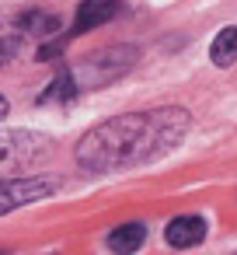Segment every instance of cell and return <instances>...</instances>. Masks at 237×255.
Returning a JSON list of instances; mask_svg holds the SVG:
<instances>
[{
    "label": "cell",
    "mask_w": 237,
    "mask_h": 255,
    "mask_svg": "<svg viewBox=\"0 0 237 255\" xmlns=\"http://www.w3.org/2000/svg\"><path fill=\"white\" fill-rule=\"evenodd\" d=\"M188 133L185 109H157V112H129L115 116L84 133L77 143V164L87 171H122L147 161L164 157Z\"/></svg>",
    "instance_id": "6da1fadb"
},
{
    "label": "cell",
    "mask_w": 237,
    "mask_h": 255,
    "mask_svg": "<svg viewBox=\"0 0 237 255\" xmlns=\"http://www.w3.org/2000/svg\"><path fill=\"white\" fill-rule=\"evenodd\" d=\"M53 140L35 129H0V175H21L46 161Z\"/></svg>",
    "instance_id": "7a4b0ae2"
},
{
    "label": "cell",
    "mask_w": 237,
    "mask_h": 255,
    "mask_svg": "<svg viewBox=\"0 0 237 255\" xmlns=\"http://www.w3.org/2000/svg\"><path fill=\"white\" fill-rule=\"evenodd\" d=\"M56 192V182L49 178H39V175H14V178H0V217L18 210V206H28V203H39V199H49Z\"/></svg>",
    "instance_id": "3957f363"
},
{
    "label": "cell",
    "mask_w": 237,
    "mask_h": 255,
    "mask_svg": "<svg viewBox=\"0 0 237 255\" xmlns=\"http://www.w3.org/2000/svg\"><path fill=\"white\" fill-rule=\"evenodd\" d=\"M133 63H136V49H129V46H112V49H105V53L87 56L80 77H84L87 84H101V81H112V77L126 74Z\"/></svg>",
    "instance_id": "277c9868"
},
{
    "label": "cell",
    "mask_w": 237,
    "mask_h": 255,
    "mask_svg": "<svg viewBox=\"0 0 237 255\" xmlns=\"http://www.w3.org/2000/svg\"><path fill=\"white\" fill-rule=\"evenodd\" d=\"M119 14V0H84L77 7V18H74V35H84L105 21H112Z\"/></svg>",
    "instance_id": "5b68a950"
},
{
    "label": "cell",
    "mask_w": 237,
    "mask_h": 255,
    "mask_svg": "<svg viewBox=\"0 0 237 255\" xmlns=\"http://www.w3.org/2000/svg\"><path fill=\"white\" fill-rule=\"evenodd\" d=\"M206 238V220L202 217H174L167 224V245L174 248H192Z\"/></svg>",
    "instance_id": "8992f818"
},
{
    "label": "cell",
    "mask_w": 237,
    "mask_h": 255,
    "mask_svg": "<svg viewBox=\"0 0 237 255\" xmlns=\"http://www.w3.org/2000/svg\"><path fill=\"white\" fill-rule=\"evenodd\" d=\"M18 28L28 32V35H35V39H56L60 18L49 14V11H25V14L18 18Z\"/></svg>",
    "instance_id": "52a82bcc"
},
{
    "label": "cell",
    "mask_w": 237,
    "mask_h": 255,
    "mask_svg": "<svg viewBox=\"0 0 237 255\" xmlns=\"http://www.w3.org/2000/svg\"><path fill=\"white\" fill-rule=\"evenodd\" d=\"M143 238H147V227L143 224H122V227H115L108 234V248L112 252H136L143 245Z\"/></svg>",
    "instance_id": "ba28073f"
},
{
    "label": "cell",
    "mask_w": 237,
    "mask_h": 255,
    "mask_svg": "<svg viewBox=\"0 0 237 255\" xmlns=\"http://www.w3.org/2000/svg\"><path fill=\"white\" fill-rule=\"evenodd\" d=\"M209 56H213L216 67H230V63L237 60V28H223V32L213 39Z\"/></svg>",
    "instance_id": "9c48e42d"
},
{
    "label": "cell",
    "mask_w": 237,
    "mask_h": 255,
    "mask_svg": "<svg viewBox=\"0 0 237 255\" xmlns=\"http://www.w3.org/2000/svg\"><path fill=\"white\" fill-rule=\"evenodd\" d=\"M77 77L70 74V70H60V77L49 84V91H42V98L39 102H70V98H77Z\"/></svg>",
    "instance_id": "30bf717a"
},
{
    "label": "cell",
    "mask_w": 237,
    "mask_h": 255,
    "mask_svg": "<svg viewBox=\"0 0 237 255\" xmlns=\"http://www.w3.org/2000/svg\"><path fill=\"white\" fill-rule=\"evenodd\" d=\"M18 49H21V39H18V35H14V39H0V67H4L7 60H14Z\"/></svg>",
    "instance_id": "8fae6325"
},
{
    "label": "cell",
    "mask_w": 237,
    "mask_h": 255,
    "mask_svg": "<svg viewBox=\"0 0 237 255\" xmlns=\"http://www.w3.org/2000/svg\"><path fill=\"white\" fill-rule=\"evenodd\" d=\"M4 116H7V98L0 95V119H4Z\"/></svg>",
    "instance_id": "7c38bea8"
}]
</instances>
